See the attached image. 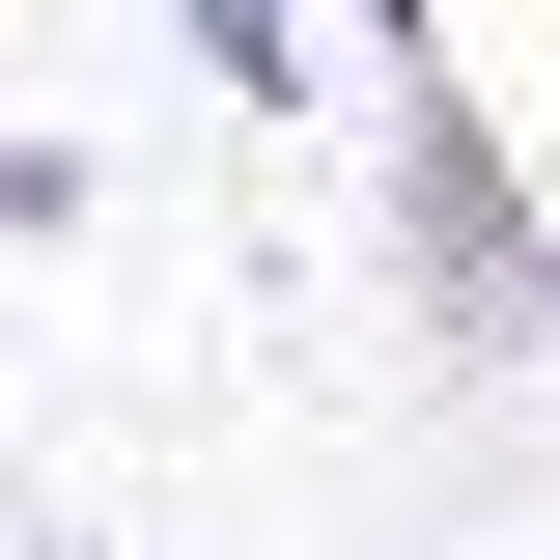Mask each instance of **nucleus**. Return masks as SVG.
<instances>
[{"instance_id": "f257e3e1", "label": "nucleus", "mask_w": 560, "mask_h": 560, "mask_svg": "<svg viewBox=\"0 0 560 560\" xmlns=\"http://www.w3.org/2000/svg\"><path fill=\"white\" fill-rule=\"evenodd\" d=\"M168 28L224 57V113H308V0H168Z\"/></svg>"}, {"instance_id": "f03ea898", "label": "nucleus", "mask_w": 560, "mask_h": 560, "mask_svg": "<svg viewBox=\"0 0 560 560\" xmlns=\"http://www.w3.org/2000/svg\"><path fill=\"white\" fill-rule=\"evenodd\" d=\"M364 28H393V57H448V0H364Z\"/></svg>"}, {"instance_id": "7ed1b4c3", "label": "nucleus", "mask_w": 560, "mask_h": 560, "mask_svg": "<svg viewBox=\"0 0 560 560\" xmlns=\"http://www.w3.org/2000/svg\"><path fill=\"white\" fill-rule=\"evenodd\" d=\"M533 337H560V253H533Z\"/></svg>"}]
</instances>
